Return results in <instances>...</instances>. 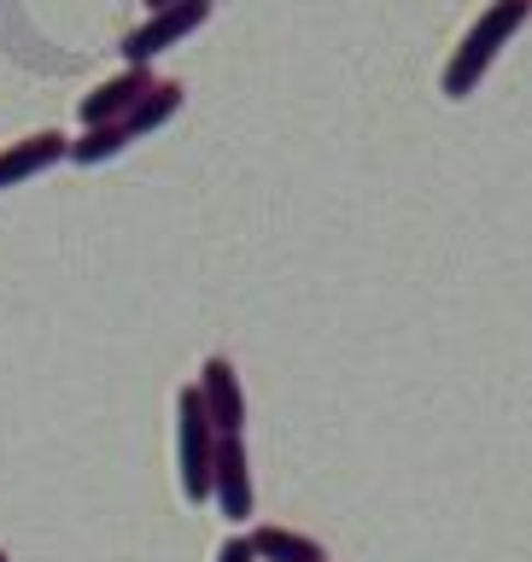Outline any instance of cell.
<instances>
[{
	"mask_svg": "<svg viewBox=\"0 0 532 562\" xmlns=\"http://www.w3.org/2000/svg\"><path fill=\"white\" fill-rule=\"evenodd\" d=\"M527 18H532V0H491V7L480 12V24L463 35V47H456V59H451V70H445V94H451V100H463L468 88L486 77V65L498 59V47L527 24Z\"/></svg>",
	"mask_w": 532,
	"mask_h": 562,
	"instance_id": "1",
	"label": "cell"
},
{
	"mask_svg": "<svg viewBox=\"0 0 532 562\" xmlns=\"http://www.w3.org/2000/svg\"><path fill=\"white\" fill-rule=\"evenodd\" d=\"M176 463H182V498L211 504V463H217V428L205 416L200 386L176 393Z\"/></svg>",
	"mask_w": 532,
	"mask_h": 562,
	"instance_id": "2",
	"label": "cell"
},
{
	"mask_svg": "<svg viewBox=\"0 0 532 562\" xmlns=\"http://www.w3.org/2000/svg\"><path fill=\"white\" fill-rule=\"evenodd\" d=\"M205 18H211V0H176V7L152 12L140 30H129V42H123V59H129V65H152L165 47L188 42V35L200 30Z\"/></svg>",
	"mask_w": 532,
	"mask_h": 562,
	"instance_id": "3",
	"label": "cell"
},
{
	"mask_svg": "<svg viewBox=\"0 0 532 562\" xmlns=\"http://www.w3.org/2000/svg\"><path fill=\"white\" fill-rule=\"evenodd\" d=\"M211 504L228 521L252 516V457H246L240 434H217V463H211Z\"/></svg>",
	"mask_w": 532,
	"mask_h": 562,
	"instance_id": "4",
	"label": "cell"
},
{
	"mask_svg": "<svg viewBox=\"0 0 532 562\" xmlns=\"http://www.w3.org/2000/svg\"><path fill=\"white\" fill-rule=\"evenodd\" d=\"M193 386H200L205 416H211V428H217V434H240L246 428V386H240V375H235V363H228V358H205Z\"/></svg>",
	"mask_w": 532,
	"mask_h": 562,
	"instance_id": "5",
	"label": "cell"
},
{
	"mask_svg": "<svg viewBox=\"0 0 532 562\" xmlns=\"http://www.w3.org/2000/svg\"><path fill=\"white\" fill-rule=\"evenodd\" d=\"M152 88V70L147 65H123L117 77H105L94 94H88L82 105H77V117H82V130H100V123H123L135 112V100Z\"/></svg>",
	"mask_w": 532,
	"mask_h": 562,
	"instance_id": "6",
	"label": "cell"
},
{
	"mask_svg": "<svg viewBox=\"0 0 532 562\" xmlns=\"http://www.w3.org/2000/svg\"><path fill=\"white\" fill-rule=\"evenodd\" d=\"M59 158H70V140L59 130H42V135H24V140H12V147H0V193L53 170Z\"/></svg>",
	"mask_w": 532,
	"mask_h": 562,
	"instance_id": "7",
	"label": "cell"
},
{
	"mask_svg": "<svg viewBox=\"0 0 532 562\" xmlns=\"http://www.w3.org/2000/svg\"><path fill=\"white\" fill-rule=\"evenodd\" d=\"M246 539H252L258 562H328L322 544L305 539V533H293V527H258V533H246Z\"/></svg>",
	"mask_w": 532,
	"mask_h": 562,
	"instance_id": "8",
	"label": "cell"
},
{
	"mask_svg": "<svg viewBox=\"0 0 532 562\" xmlns=\"http://www.w3.org/2000/svg\"><path fill=\"white\" fill-rule=\"evenodd\" d=\"M176 112H182V82H152L147 94L135 100V112L123 117V130H129V140H140V135L165 130Z\"/></svg>",
	"mask_w": 532,
	"mask_h": 562,
	"instance_id": "9",
	"label": "cell"
},
{
	"mask_svg": "<svg viewBox=\"0 0 532 562\" xmlns=\"http://www.w3.org/2000/svg\"><path fill=\"white\" fill-rule=\"evenodd\" d=\"M123 147H129V130H123V123H100V130H82L70 140V158H77V165H105V158H117Z\"/></svg>",
	"mask_w": 532,
	"mask_h": 562,
	"instance_id": "10",
	"label": "cell"
},
{
	"mask_svg": "<svg viewBox=\"0 0 532 562\" xmlns=\"http://www.w3.org/2000/svg\"><path fill=\"white\" fill-rule=\"evenodd\" d=\"M217 562H258V557H252V539H246V533H235V539H223V551H217Z\"/></svg>",
	"mask_w": 532,
	"mask_h": 562,
	"instance_id": "11",
	"label": "cell"
},
{
	"mask_svg": "<svg viewBox=\"0 0 532 562\" xmlns=\"http://www.w3.org/2000/svg\"><path fill=\"white\" fill-rule=\"evenodd\" d=\"M147 7H152V12H165V7H176V0H147Z\"/></svg>",
	"mask_w": 532,
	"mask_h": 562,
	"instance_id": "12",
	"label": "cell"
},
{
	"mask_svg": "<svg viewBox=\"0 0 532 562\" xmlns=\"http://www.w3.org/2000/svg\"><path fill=\"white\" fill-rule=\"evenodd\" d=\"M0 562H12V557H7V551H0Z\"/></svg>",
	"mask_w": 532,
	"mask_h": 562,
	"instance_id": "13",
	"label": "cell"
}]
</instances>
